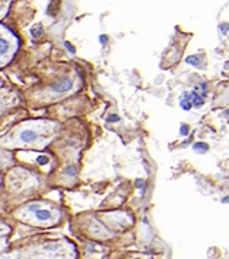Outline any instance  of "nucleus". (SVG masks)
Wrapping results in <instances>:
<instances>
[{"label": "nucleus", "mask_w": 229, "mask_h": 259, "mask_svg": "<svg viewBox=\"0 0 229 259\" xmlns=\"http://www.w3.org/2000/svg\"><path fill=\"white\" fill-rule=\"evenodd\" d=\"M55 127L57 124L48 120L21 123L8 137L3 138L0 144L9 148H16V147L42 148L53 139L55 135Z\"/></svg>", "instance_id": "nucleus-1"}, {"label": "nucleus", "mask_w": 229, "mask_h": 259, "mask_svg": "<svg viewBox=\"0 0 229 259\" xmlns=\"http://www.w3.org/2000/svg\"><path fill=\"white\" fill-rule=\"evenodd\" d=\"M76 252L66 240H55L48 243L27 247L19 253V259H73Z\"/></svg>", "instance_id": "nucleus-2"}, {"label": "nucleus", "mask_w": 229, "mask_h": 259, "mask_svg": "<svg viewBox=\"0 0 229 259\" xmlns=\"http://www.w3.org/2000/svg\"><path fill=\"white\" fill-rule=\"evenodd\" d=\"M19 41L14 32L6 27L0 25V66H5L9 63V60L14 57L15 52L18 50Z\"/></svg>", "instance_id": "nucleus-3"}, {"label": "nucleus", "mask_w": 229, "mask_h": 259, "mask_svg": "<svg viewBox=\"0 0 229 259\" xmlns=\"http://www.w3.org/2000/svg\"><path fill=\"white\" fill-rule=\"evenodd\" d=\"M24 220L27 223L35 224V226H51V224H55L60 220V212L45 204L42 208L37 209L34 214L28 215Z\"/></svg>", "instance_id": "nucleus-4"}, {"label": "nucleus", "mask_w": 229, "mask_h": 259, "mask_svg": "<svg viewBox=\"0 0 229 259\" xmlns=\"http://www.w3.org/2000/svg\"><path fill=\"white\" fill-rule=\"evenodd\" d=\"M72 88H73V81L66 78V79H62L60 82L54 83L53 87L45 94H47V97H50V98H60V96L69 93Z\"/></svg>", "instance_id": "nucleus-5"}, {"label": "nucleus", "mask_w": 229, "mask_h": 259, "mask_svg": "<svg viewBox=\"0 0 229 259\" xmlns=\"http://www.w3.org/2000/svg\"><path fill=\"white\" fill-rule=\"evenodd\" d=\"M15 103V97L9 96L6 91L5 93H0V114L8 109L9 106H12Z\"/></svg>", "instance_id": "nucleus-6"}, {"label": "nucleus", "mask_w": 229, "mask_h": 259, "mask_svg": "<svg viewBox=\"0 0 229 259\" xmlns=\"http://www.w3.org/2000/svg\"><path fill=\"white\" fill-rule=\"evenodd\" d=\"M11 163H12L11 155H9L8 152H5V151H0V168L6 167L8 164H11Z\"/></svg>", "instance_id": "nucleus-7"}, {"label": "nucleus", "mask_w": 229, "mask_h": 259, "mask_svg": "<svg viewBox=\"0 0 229 259\" xmlns=\"http://www.w3.org/2000/svg\"><path fill=\"white\" fill-rule=\"evenodd\" d=\"M9 232H11L9 226L0 221V239H5V236H6V234H9Z\"/></svg>", "instance_id": "nucleus-8"}, {"label": "nucleus", "mask_w": 229, "mask_h": 259, "mask_svg": "<svg viewBox=\"0 0 229 259\" xmlns=\"http://www.w3.org/2000/svg\"><path fill=\"white\" fill-rule=\"evenodd\" d=\"M0 259H19V252H11V253L0 255Z\"/></svg>", "instance_id": "nucleus-9"}, {"label": "nucleus", "mask_w": 229, "mask_h": 259, "mask_svg": "<svg viewBox=\"0 0 229 259\" xmlns=\"http://www.w3.org/2000/svg\"><path fill=\"white\" fill-rule=\"evenodd\" d=\"M8 8H9V3L0 2V19L6 15V12H8Z\"/></svg>", "instance_id": "nucleus-10"}, {"label": "nucleus", "mask_w": 229, "mask_h": 259, "mask_svg": "<svg viewBox=\"0 0 229 259\" xmlns=\"http://www.w3.org/2000/svg\"><path fill=\"white\" fill-rule=\"evenodd\" d=\"M8 246V242H6V239H0V250H3L5 247Z\"/></svg>", "instance_id": "nucleus-11"}, {"label": "nucleus", "mask_w": 229, "mask_h": 259, "mask_svg": "<svg viewBox=\"0 0 229 259\" xmlns=\"http://www.w3.org/2000/svg\"><path fill=\"white\" fill-rule=\"evenodd\" d=\"M109 120H111V122H117V116H111Z\"/></svg>", "instance_id": "nucleus-12"}]
</instances>
